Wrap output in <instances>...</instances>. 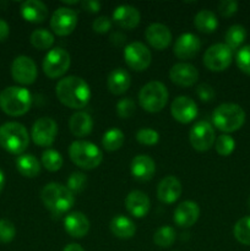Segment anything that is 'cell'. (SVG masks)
<instances>
[{"label":"cell","mask_w":250,"mask_h":251,"mask_svg":"<svg viewBox=\"0 0 250 251\" xmlns=\"http://www.w3.org/2000/svg\"><path fill=\"white\" fill-rule=\"evenodd\" d=\"M58 100L64 105L73 109H81L91 100V88L80 76H66L61 78L55 87Z\"/></svg>","instance_id":"1"},{"label":"cell","mask_w":250,"mask_h":251,"mask_svg":"<svg viewBox=\"0 0 250 251\" xmlns=\"http://www.w3.org/2000/svg\"><path fill=\"white\" fill-rule=\"evenodd\" d=\"M41 199L43 205L53 213L60 216L68 212L75 203V196L66 188L59 183H49L42 189Z\"/></svg>","instance_id":"2"},{"label":"cell","mask_w":250,"mask_h":251,"mask_svg":"<svg viewBox=\"0 0 250 251\" xmlns=\"http://www.w3.org/2000/svg\"><path fill=\"white\" fill-rule=\"evenodd\" d=\"M32 105V95L27 88L10 86L0 92V108L11 117L26 114Z\"/></svg>","instance_id":"3"},{"label":"cell","mask_w":250,"mask_h":251,"mask_svg":"<svg viewBox=\"0 0 250 251\" xmlns=\"http://www.w3.org/2000/svg\"><path fill=\"white\" fill-rule=\"evenodd\" d=\"M28 131L16 122L5 123L0 126V146L12 154H22L28 147Z\"/></svg>","instance_id":"4"},{"label":"cell","mask_w":250,"mask_h":251,"mask_svg":"<svg viewBox=\"0 0 250 251\" xmlns=\"http://www.w3.org/2000/svg\"><path fill=\"white\" fill-rule=\"evenodd\" d=\"M213 125L223 132H234L245 123V112L239 104L222 103L212 114Z\"/></svg>","instance_id":"5"},{"label":"cell","mask_w":250,"mask_h":251,"mask_svg":"<svg viewBox=\"0 0 250 251\" xmlns=\"http://www.w3.org/2000/svg\"><path fill=\"white\" fill-rule=\"evenodd\" d=\"M69 157L76 166L82 169L97 168L103 161V153L95 144L77 140L69 147Z\"/></svg>","instance_id":"6"},{"label":"cell","mask_w":250,"mask_h":251,"mask_svg":"<svg viewBox=\"0 0 250 251\" xmlns=\"http://www.w3.org/2000/svg\"><path fill=\"white\" fill-rule=\"evenodd\" d=\"M169 93L161 81H150L139 92V103L150 113L161 112L168 102Z\"/></svg>","instance_id":"7"},{"label":"cell","mask_w":250,"mask_h":251,"mask_svg":"<svg viewBox=\"0 0 250 251\" xmlns=\"http://www.w3.org/2000/svg\"><path fill=\"white\" fill-rule=\"evenodd\" d=\"M71 64L70 54L64 48L50 49L44 56L43 71L49 78H58L69 70Z\"/></svg>","instance_id":"8"},{"label":"cell","mask_w":250,"mask_h":251,"mask_svg":"<svg viewBox=\"0 0 250 251\" xmlns=\"http://www.w3.org/2000/svg\"><path fill=\"white\" fill-rule=\"evenodd\" d=\"M233 50L225 43H216L206 49L203 65L211 71H223L232 64Z\"/></svg>","instance_id":"9"},{"label":"cell","mask_w":250,"mask_h":251,"mask_svg":"<svg viewBox=\"0 0 250 251\" xmlns=\"http://www.w3.org/2000/svg\"><path fill=\"white\" fill-rule=\"evenodd\" d=\"M189 140L196 151H208L216 141V132L212 124L206 120H201L194 124L189 132Z\"/></svg>","instance_id":"10"},{"label":"cell","mask_w":250,"mask_h":251,"mask_svg":"<svg viewBox=\"0 0 250 251\" xmlns=\"http://www.w3.org/2000/svg\"><path fill=\"white\" fill-rule=\"evenodd\" d=\"M124 60L132 70L144 71L151 64L152 54L141 42H131L124 48Z\"/></svg>","instance_id":"11"},{"label":"cell","mask_w":250,"mask_h":251,"mask_svg":"<svg viewBox=\"0 0 250 251\" xmlns=\"http://www.w3.org/2000/svg\"><path fill=\"white\" fill-rule=\"evenodd\" d=\"M77 25V14L68 6L58 7L50 19V28L58 36H68L73 33Z\"/></svg>","instance_id":"12"},{"label":"cell","mask_w":250,"mask_h":251,"mask_svg":"<svg viewBox=\"0 0 250 251\" xmlns=\"http://www.w3.org/2000/svg\"><path fill=\"white\" fill-rule=\"evenodd\" d=\"M58 125L51 118L43 117L36 120L32 126V140L41 147H49L55 141Z\"/></svg>","instance_id":"13"},{"label":"cell","mask_w":250,"mask_h":251,"mask_svg":"<svg viewBox=\"0 0 250 251\" xmlns=\"http://www.w3.org/2000/svg\"><path fill=\"white\" fill-rule=\"evenodd\" d=\"M11 75L16 82L21 85H31L38 75L36 63L27 55L16 56L11 64Z\"/></svg>","instance_id":"14"},{"label":"cell","mask_w":250,"mask_h":251,"mask_svg":"<svg viewBox=\"0 0 250 251\" xmlns=\"http://www.w3.org/2000/svg\"><path fill=\"white\" fill-rule=\"evenodd\" d=\"M198 104L188 96H179L172 102L171 114L176 122L188 124L198 117Z\"/></svg>","instance_id":"15"},{"label":"cell","mask_w":250,"mask_h":251,"mask_svg":"<svg viewBox=\"0 0 250 251\" xmlns=\"http://www.w3.org/2000/svg\"><path fill=\"white\" fill-rule=\"evenodd\" d=\"M201 48V41L196 34L183 33L178 37L173 47V53L180 60L194 58Z\"/></svg>","instance_id":"16"},{"label":"cell","mask_w":250,"mask_h":251,"mask_svg":"<svg viewBox=\"0 0 250 251\" xmlns=\"http://www.w3.org/2000/svg\"><path fill=\"white\" fill-rule=\"evenodd\" d=\"M172 82L181 87H190L198 81L199 71L194 65L189 63H178L172 66L169 71Z\"/></svg>","instance_id":"17"},{"label":"cell","mask_w":250,"mask_h":251,"mask_svg":"<svg viewBox=\"0 0 250 251\" xmlns=\"http://www.w3.org/2000/svg\"><path fill=\"white\" fill-rule=\"evenodd\" d=\"M181 191H183V188L179 179L173 176H168L159 181L157 186V198L161 202L171 205L180 198Z\"/></svg>","instance_id":"18"},{"label":"cell","mask_w":250,"mask_h":251,"mask_svg":"<svg viewBox=\"0 0 250 251\" xmlns=\"http://www.w3.org/2000/svg\"><path fill=\"white\" fill-rule=\"evenodd\" d=\"M200 216V207L194 201H184L179 203L173 213V220L179 227L189 228L196 223Z\"/></svg>","instance_id":"19"},{"label":"cell","mask_w":250,"mask_h":251,"mask_svg":"<svg viewBox=\"0 0 250 251\" xmlns=\"http://www.w3.org/2000/svg\"><path fill=\"white\" fill-rule=\"evenodd\" d=\"M145 38L154 49L163 50L171 44L172 32L166 25L156 22L147 27L146 32H145Z\"/></svg>","instance_id":"20"},{"label":"cell","mask_w":250,"mask_h":251,"mask_svg":"<svg viewBox=\"0 0 250 251\" xmlns=\"http://www.w3.org/2000/svg\"><path fill=\"white\" fill-rule=\"evenodd\" d=\"M140 20V11L131 5H120L113 11V21L124 29H132L137 27Z\"/></svg>","instance_id":"21"},{"label":"cell","mask_w":250,"mask_h":251,"mask_svg":"<svg viewBox=\"0 0 250 251\" xmlns=\"http://www.w3.org/2000/svg\"><path fill=\"white\" fill-rule=\"evenodd\" d=\"M131 174L136 180L139 181H149L156 172V163L153 159L147 154H139L134 157L131 161Z\"/></svg>","instance_id":"22"},{"label":"cell","mask_w":250,"mask_h":251,"mask_svg":"<svg viewBox=\"0 0 250 251\" xmlns=\"http://www.w3.org/2000/svg\"><path fill=\"white\" fill-rule=\"evenodd\" d=\"M64 228L73 238H83L90 230V221L82 212H71L64 218Z\"/></svg>","instance_id":"23"},{"label":"cell","mask_w":250,"mask_h":251,"mask_svg":"<svg viewBox=\"0 0 250 251\" xmlns=\"http://www.w3.org/2000/svg\"><path fill=\"white\" fill-rule=\"evenodd\" d=\"M125 207L131 216L142 218L149 213L151 202L146 194L140 190H134L125 199Z\"/></svg>","instance_id":"24"},{"label":"cell","mask_w":250,"mask_h":251,"mask_svg":"<svg viewBox=\"0 0 250 251\" xmlns=\"http://www.w3.org/2000/svg\"><path fill=\"white\" fill-rule=\"evenodd\" d=\"M21 15L26 21L39 24L48 16V7L41 0H26L21 5Z\"/></svg>","instance_id":"25"},{"label":"cell","mask_w":250,"mask_h":251,"mask_svg":"<svg viewBox=\"0 0 250 251\" xmlns=\"http://www.w3.org/2000/svg\"><path fill=\"white\" fill-rule=\"evenodd\" d=\"M69 129L76 137L87 136L93 129L92 117L86 112L74 113L69 119Z\"/></svg>","instance_id":"26"},{"label":"cell","mask_w":250,"mask_h":251,"mask_svg":"<svg viewBox=\"0 0 250 251\" xmlns=\"http://www.w3.org/2000/svg\"><path fill=\"white\" fill-rule=\"evenodd\" d=\"M130 85H131V77H130L129 73L126 70H124V69H114L108 75L107 86L108 90L113 95H123V93H125L129 90Z\"/></svg>","instance_id":"27"},{"label":"cell","mask_w":250,"mask_h":251,"mask_svg":"<svg viewBox=\"0 0 250 251\" xmlns=\"http://www.w3.org/2000/svg\"><path fill=\"white\" fill-rule=\"evenodd\" d=\"M110 230L115 237L120 239H130L136 233V226L129 217L123 215H118L112 218L109 225Z\"/></svg>","instance_id":"28"},{"label":"cell","mask_w":250,"mask_h":251,"mask_svg":"<svg viewBox=\"0 0 250 251\" xmlns=\"http://www.w3.org/2000/svg\"><path fill=\"white\" fill-rule=\"evenodd\" d=\"M16 168L26 178H34L41 173V163L33 154H20L16 158Z\"/></svg>","instance_id":"29"},{"label":"cell","mask_w":250,"mask_h":251,"mask_svg":"<svg viewBox=\"0 0 250 251\" xmlns=\"http://www.w3.org/2000/svg\"><path fill=\"white\" fill-rule=\"evenodd\" d=\"M194 25L196 28L203 33H212L217 29L218 27V20L216 17L215 12L211 10H200L198 14L195 15L194 19Z\"/></svg>","instance_id":"30"},{"label":"cell","mask_w":250,"mask_h":251,"mask_svg":"<svg viewBox=\"0 0 250 251\" xmlns=\"http://www.w3.org/2000/svg\"><path fill=\"white\" fill-rule=\"evenodd\" d=\"M32 46L39 50H47L54 44V34L46 28L34 29L31 34Z\"/></svg>","instance_id":"31"},{"label":"cell","mask_w":250,"mask_h":251,"mask_svg":"<svg viewBox=\"0 0 250 251\" xmlns=\"http://www.w3.org/2000/svg\"><path fill=\"white\" fill-rule=\"evenodd\" d=\"M124 140V132L122 130L113 127V129H109L108 131L104 132L102 137V145L107 151H117L123 146Z\"/></svg>","instance_id":"32"},{"label":"cell","mask_w":250,"mask_h":251,"mask_svg":"<svg viewBox=\"0 0 250 251\" xmlns=\"http://www.w3.org/2000/svg\"><path fill=\"white\" fill-rule=\"evenodd\" d=\"M245 37H247V31L243 26L240 25H233L228 28V31L225 32V46L229 47L232 50L238 49L243 44V42L245 41Z\"/></svg>","instance_id":"33"},{"label":"cell","mask_w":250,"mask_h":251,"mask_svg":"<svg viewBox=\"0 0 250 251\" xmlns=\"http://www.w3.org/2000/svg\"><path fill=\"white\" fill-rule=\"evenodd\" d=\"M63 156L55 150L47 149L42 153V164L49 172H56L63 167Z\"/></svg>","instance_id":"34"},{"label":"cell","mask_w":250,"mask_h":251,"mask_svg":"<svg viewBox=\"0 0 250 251\" xmlns=\"http://www.w3.org/2000/svg\"><path fill=\"white\" fill-rule=\"evenodd\" d=\"M233 234L240 244L250 247V216L240 218L235 223L233 228Z\"/></svg>","instance_id":"35"},{"label":"cell","mask_w":250,"mask_h":251,"mask_svg":"<svg viewBox=\"0 0 250 251\" xmlns=\"http://www.w3.org/2000/svg\"><path fill=\"white\" fill-rule=\"evenodd\" d=\"M175 240V230L171 226H163L158 228L153 234L154 244L159 248H169Z\"/></svg>","instance_id":"36"},{"label":"cell","mask_w":250,"mask_h":251,"mask_svg":"<svg viewBox=\"0 0 250 251\" xmlns=\"http://www.w3.org/2000/svg\"><path fill=\"white\" fill-rule=\"evenodd\" d=\"M215 149L220 156L227 157L233 153L235 149V141L232 136L229 135H221V136L216 137L215 141Z\"/></svg>","instance_id":"37"},{"label":"cell","mask_w":250,"mask_h":251,"mask_svg":"<svg viewBox=\"0 0 250 251\" xmlns=\"http://www.w3.org/2000/svg\"><path fill=\"white\" fill-rule=\"evenodd\" d=\"M136 140L141 145H146V146H153L159 141V134L153 129H149V127H144L140 129L136 132Z\"/></svg>","instance_id":"38"},{"label":"cell","mask_w":250,"mask_h":251,"mask_svg":"<svg viewBox=\"0 0 250 251\" xmlns=\"http://www.w3.org/2000/svg\"><path fill=\"white\" fill-rule=\"evenodd\" d=\"M86 184H87V178L81 172H74L68 179V185L66 188L71 191V193H80L85 189Z\"/></svg>","instance_id":"39"},{"label":"cell","mask_w":250,"mask_h":251,"mask_svg":"<svg viewBox=\"0 0 250 251\" xmlns=\"http://www.w3.org/2000/svg\"><path fill=\"white\" fill-rule=\"evenodd\" d=\"M16 235V228L9 220H0V243L7 244L12 242Z\"/></svg>","instance_id":"40"},{"label":"cell","mask_w":250,"mask_h":251,"mask_svg":"<svg viewBox=\"0 0 250 251\" xmlns=\"http://www.w3.org/2000/svg\"><path fill=\"white\" fill-rule=\"evenodd\" d=\"M235 61L243 73L250 75V46H245L238 50Z\"/></svg>","instance_id":"41"},{"label":"cell","mask_w":250,"mask_h":251,"mask_svg":"<svg viewBox=\"0 0 250 251\" xmlns=\"http://www.w3.org/2000/svg\"><path fill=\"white\" fill-rule=\"evenodd\" d=\"M135 109H136V105L131 98H123L117 103V114L122 119H127V118L132 117Z\"/></svg>","instance_id":"42"},{"label":"cell","mask_w":250,"mask_h":251,"mask_svg":"<svg viewBox=\"0 0 250 251\" xmlns=\"http://www.w3.org/2000/svg\"><path fill=\"white\" fill-rule=\"evenodd\" d=\"M218 11L223 17H230L238 11V2L234 0H222L218 4Z\"/></svg>","instance_id":"43"},{"label":"cell","mask_w":250,"mask_h":251,"mask_svg":"<svg viewBox=\"0 0 250 251\" xmlns=\"http://www.w3.org/2000/svg\"><path fill=\"white\" fill-rule=\"evenodd\" d=\"M196 93H198L199 98L203 102H211V100H215L216 92L213 90V87L208 83H200L196 88Z\"/></svg>","instance_id":"44"},{"label":"cell","mask_w":250,"mask_h":251,"mask_svg":"<svg viewBox=\"0 0 250 251\" xmlns=\"http://www.w3.org/2000/svg\"><path fill=\"white\" fill-rule=\"evenodd\" d=\"M93 31L97 33H107L112 28V20L108 16H100L93 21L92 24Z\"/></svg>","instance_id":"45"},{"label":"cell","mask_w":250,"mask_h":251,"mask_svg":"<svg viewBox=\"0 0 250 251\" xmlns=\"http://www.w3.org/2000/svg\"><path fill=\"white\" fill-rule=\"evenodd\" d=\"M81 6L85 11L98 12L102 7V4L97 0H85V1H81Z\"/></svg>","instance_id":"46"},{"label":"cell","mask_w":250,"mask_h":251,"mask_svg":"<svg viewBox=\"0 0 250 251\" xmlns=\"http://www.w3.org/2000/svg\"><path fill=\"white\" fill-rule=\"evenodd\" d=\"M10 27L5 20L0 19V42H4L9 37Z\"/></svg>","instance_id":"47"},{"label":"cell","mask_w":250,"mask_h":251,"mask_svg":"<svg viewBox=\"0 0 250 251\" xmlns=\"http://www.w3.org/2000/svg\"><path fill=\"white\" fill-rule=\"evenodd\" d=\"M110 41H112V43H114L115 46H122L125 42V36L123 33H120V32H114V33H112V36H110Z\"/></svg>","instance_id":"48"},{"label":"cell","mask_w":250,"mask_h":251,"mask_svg":"<svg viewBox=\"0 0 250 251\" xmlns=\"http://www.w3.org/2000/svg\"><path fill=\"white\" fill-rule=\"evenodd\" d=\"M63 251H85V250H83V248L81 247L80 244H76V243H71V244L66 245V247L64 248Z\"/></svg>","instance_id":"49"},{"label":"cell","mask_w":250,"mask_h":251,"mask_svg":"<svg viewBox=\"0 0 250 251\" xmlns=\"http://www.w3.org/2000/svg\"><path fill=\"white\" fill-rule=\"evenodd\" d=\"M4 185H5V176H4V172L0 169V193H1L2 189H4Z\"/></svg>","instance_id":"50"},{"label":"cell","mask_w":250,"mask_h":251,"mask_svg":"<svg viewBox=\"0 0 250 251\" xmlns=\"http://www.w3.org/2000/svg\"><path fill=\"white\" fill-rule=\"evenodd\" d=\"M77 0H76V1H64V4L65 5H73V4H77Z\"/></svg>","instance_id":"51"},{"label":"cell","mask_w":250,"mask_h":251,"mask_svg":"<svg viewBox=\"0 0 250 251\" xmlns=\"http://www.w3.org/2000/svg\"><path fill=\"white\" fill-rule=\"evenodd\" d=\"M248 203H249V208H250V196H249V201H248Z\"/></svg>","instance_id":"52"}]
</instances>
